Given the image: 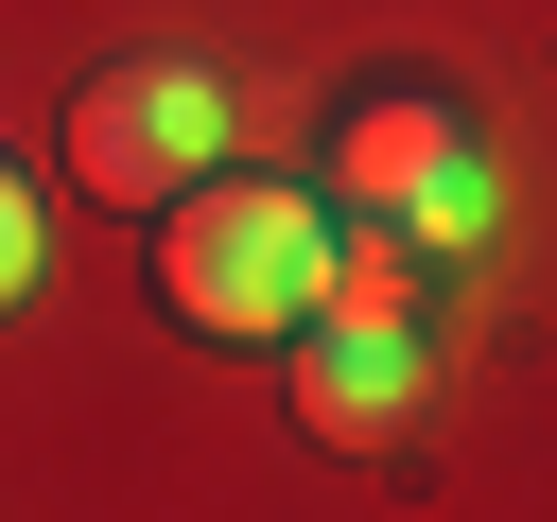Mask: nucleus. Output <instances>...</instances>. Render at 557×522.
Listing matches in <instances>:
<instances>
[{"label": "nucleus", "mask_w": 557, "mask_h": 522, "mask_svg": "<svg viewBox=\"0 0 557 522\" xmlns=\"http://www.w3.org/2000/svg\"><path fill=\"white\" fill-rule=\"evenodd\" d=\"M296 348V435H331V452H383V435H418V400H435V331H278Z\"/></svg>", "instance_id": "20e7f679"}, {"label": "nucleus", "mask_w": 557, "mask_h": 522, "mask_svg": "<svg viewBox=\"0 0 557 522\" xmlns=\"http://www.w3.org/2000/svg\"><path fill=\"white\" fill-rule=\"evenodd\" d=\"M313 313H331V331H435V244L331 209V278H313Z\"/></svg>", "instance_id": "39448f33"}, {"label": "nucleus", "mask_w": 557, "mask_h": 522, "mask_svg": "<svg viewBox=\"0 0 557 522\" xmlns=\"http://www.w3.org/2000/svg\"><path fill=\"white\" fill-rule=\"evenodd\" d=\"M331 209H366V226H418L435 261L487 226V157H470V104L453 87H366L348 122H331Z\"/></svg>", "instance_id": "7ed1b4c3"}, {"label": "nucleus", "mask_w": 557, "mask_h": 522, "mask_svg": "<svg viewBox=\"0 0 557 522\" xmlns=\"http://www.w3.org/2000/svg\"><path fill=\"white\" fill-rule=\"evenodd\" d=\"M157 226V296L191 313V331H226V348H278V331H313V278H331V191H296V174H191L174 209H139Z\"/></svg>", "instance_id": "f257e3e1"}, {"label": "nucleus", "mask_w": 557, "mask_h": 522, "mask_svg": "<svg viewBox=\"0 0 557 522\" xmlns=\"http://www.w3.org/2000/svg\"><path fill=\"white\" fill-rule=\"evenodd\" d=\"M226 70L209 52H122V70H87L70 87V191H104V209H174L191 174H226Z\"/></svg>", "instance_id": "f03ea898"}, {"label": "nucleus", "mask_w": 557, "mask_h": 522, "mask_svg": "<svg viewBox=\"0 0 557 522\" xmlns=\"http://www.w3.org/2000/svg\"><path fill=\"white\" fill-rule=\"evenodd\" d=\"M35 278H52V209H35V174L0 157V313H35Z\"/></svg>", "instance_id": "423d86ee"}]
</instances>
